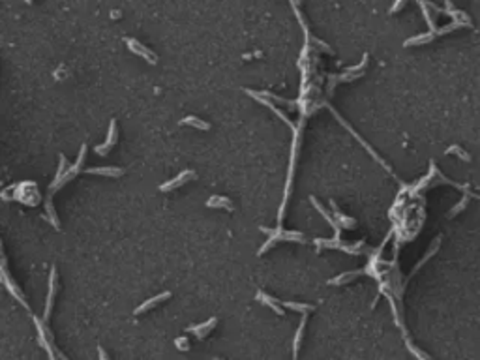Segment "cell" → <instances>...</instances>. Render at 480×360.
Here are the masks:
<instances>
[{"label": "cell", "mask_w": 480, "mask_h": 360, "mask_svg": "<svg viewBox=\"0 0 480 360\" xmlns=\"http://www.w3.org/2000/svg\"><path fill=\"white\" fill-rule=\"evenodd\" d=\"M84 154H86V144H83V146H81L77 161H75V163H73V165L68 169V171H64V175L60 177V180H55V182L51 184V188H49V193L57 192V190H59V188H62V186H64L66 182H70V180L73 179V175H77V173L81 171V165H83V161H84Z\"/></svg>", "instance_id": "obj_1"}, {"label": "cell", "mask_w": 480, "mask_h": 360, "mask_svg": "<svg viewBox=\"0 0 480 360\" xmlns=\"http://www.w3.org/2000/svg\"><path fill=\"white\" fill-rule=\"evenodd\" d=\"M124 41H126V45H128V49H130L132 53L143 57L148 64H158V57L148 47H144L141 41H137V40H133V38H124Z\"/></svg>", "instance_id": "obj_2"}, {"label": "cell", "mask_w": 480, "mask_h": 360, "mask_svg": "<svg viewBox=\"0 0 480 360\" xmlns=\"http://www.w3.org/2000/svg\"><path fill=\"white\" fill-rule=\"evenodd\" d=\"M246 94H250V96H252V98H255L257 101H261V103H263V105H266V107H268V109H274V113H276L278 117H280V119L283 120V122L287 124V126H289V128H291V130H293V132H297V126H295V124H293V122H291V120H289L287 117H285V115H283V113H281V111H280V109H278L276 105H274V103L270 101V98L261 96L259 92H255V90H252V88H246Z\"/></svg>", "instance_id": "obj_3"}, {"label": "cell", "mask_w": 480, "mask_h": 360, "mask_svg": "<svg viewBox=\"0 0 480 360\" xmlns=\"http://www.w3.org/2000/svg\"><path fill=\"white\" fill-rule=\"evenodd\" d=\"M2 280H4V285H6V289H8L10 293H12L15 299L19 300V304H21V306H24V308H28V304H26V300H24L23 293H21V291L17 289V285H15L12 280H10L8 272H6V259H2Z\"/></svg>", "instance_id": "obj_4"}, {"label": "cell", "mask_w": 480, "mask_h": 360, "mask_svg": "<svg viewBox=\"0 0 480 360\" xmlns=\"http://www.w3.org/2000/svg\"><path fill=\"white\" fill-rule=\"evenodd\" d=\"M192 177H195V173L190 171V169H186V171H182V173H180L179 177H175L173 180H169V182H165V184H161V186H160V190H161V192H171V190L179 188V186H182V184H186L188 179H192Z\"/></svg>", "instance_id": "obj_5"}, {"label": "cell", "mask_w": 480, "mask_h": 360, "mask_svg": "<svg viewBox=\"0 0 480 360\" xmlns=\"http://www.w3.org/2000/svg\"><path fill=\"white\" fill-rule=\"evenodd\" d=\"M115 143H117V122H115V120H111V124H109L107 141H105V144H100V146H96V154H100V156H105V154L109 152V148H111Z\"/></svg>", "instance_id": "obj_6"}, {"label": "cell", "mask_w": 480, "mask_h": 360, "mask_svg": "<svg viewBox=\"0 0 480 360\" xmlns=\"http://www.w3.org/2000/svg\"><path fill=\"white\" fill-rule=\"evenodd\" d=\"M218 323V319L216 317H212V319H208V321H204V323H201V324H195V326H188L186 330L188 332H192V334H195L197 338H204L212 328H214V324Z\"/></svg>", "instance_id": "obj_7"}, {"label": "cell", "mask_w": 480, "mask_h": 360, "mask_svg": "<svg viewBox=\"0 0 480 360\" xmlns=\"http://www.w3.org/2000/svg\"><path fill=\"white\" fill-rule=\"evenodd\" d=\"M169 297H171V293H169V291H165V293H160L158 297H152V299H148V300H146V302H144V304H141V306H139V308L135 310V315H139V313H144V312H146V310H150V308H154L156 304H160L161 300L169 299Z\"/></svg>", "instance_id": "obj_8"}, {"label": "cell", "mask_w": 480, "mask_h": 360, "mask_svg": "<svg viewBox=\"0 0 480 360\" xmlns=\"http://www.w3.org/2000/svg\"><path fill=\"white\" fill-rule=\"evenodd\" d=\"M84 173H88V175H103V177H120V175H124V169H120V167H92V169H84Z\"/></svg>", "instance_id": "obj_9"}, {"label": "cell", "mask_w": 480, "mask_h": 360, "mask_svg": "<svg viewBox=\"0 0 480 360\" xmlns=\"http://www.w3.org/2000/svg\"><path fill=\"white\" fill-rule=\"evenodd\" d=\"M55 281H57V272L55 268L51 270V276H49V295H47V304H45V321L49 319V312L53 308V297H55Z\"/></svg>", "instance_id": "obj_10"}, {"label": "cell", "mask_w": 480, "mask_h": 360, "mask_svg": "<svg viewBox=\"0 0 480 360\" xmlns=\"http://www.w3.org/2000/svg\"><path fill=\"white\" fill-rule=\"evenodd\" d=\"M206 206H210V208H227V210H233V203L229 201L227 197H223V195H214V197H210V199L206 201Z\"/></svg>", "instance_id": "obj_11"}, {"label": "cell", "mask_w": 480, "mask_h": 360, "mask_svg": "<svg viewBox=\"0 0 480 360\" xmlns=\"http://www.w3.org/2000/svg\"><path fill=\"white\" fill-rule=\"evenodd\" d=\"M330 206H332V210H334V218H336V221H340V225H343V227H347V229H355L357 221H355L353 218L343 216V214H341V212L338 210V206H336V203H334V201H330Z\"/></svg>", "instance_id": "obj_12"}, {"label": "cell", "mask_w": 480, "mask_h": 360, "mask_svg": "<svg viewBox=\"0 0 480 360\" xmlns=\"http://www.w3.org/2000/svg\"><path fill=\"white\" fill-rule=\"evenodd\" d=\"M257 300H259V302H263L264 306H270V310H274L278 315H283V310H281V308L278 306V300L272 299V297H268L266 293L259 291V293H257Z\"/></svg>", "instance_id": "obj_13"}, {"label": "cell", "mask_w": 480, "mask_h": 360, "mask_svg": "<svg viewBox=\"0 0 480 360\" xmlns=\"http://www.w3.org/2000/svg\"><path fill=\"white\" fill-rule=\"evenodd\" d=\"M180 122H182L184 126H193V128H197V130H208V128H210V124H208V122L201 120L199 117H193V115L186 117V119H182Z\"/></svg>", "instance_id": "obj_14"}, {"label": "cell", "mask_w": 480, "mask_h": 360, "mask_svg": "<svg viewBox=\"0 0 480 360\" xmlns=\"http://www.w3.org/2000/svg\"><path fill=\"white\" fill-rule=\"evenodd\" d=\"M310 201H312V204H313V206H315V208H317V210H319V212H321V214H323V216H324V220H326V221H328V223H330V225H332V227L336 229V235H340V225H336V221H334V220H332V218H330V214H328V212H326V210H324L323 206H321V203H319V201H317V199H315V197H310Z\"/></svg>", "instance_id": "obj_15"}, {"label": "cell", "mask_w": 480, "mask_h": 360, "mask_svg": "<svg viewBox=\"0 0 480 360\" xmlns=\"http://www.w3.org/2000/svg\"><path fill=\"white\" fill-rule=\"evenodd\" d=\"M304 324H306V315L302 313V321H300V326L297 330V336H295V343H293V357L297 359L299 357V347H300V340H302V332H304Z\"/></svg>", "instance_id": "obj_16"}, {"label": "cell", "mask_w": 480, "mask_h": 360, "mask_svg": "<svg viewBox=\"0 0 480 360\" xmlns=\"http://www.w3.org/2000/svg\"><path fill=\"white\" fill-rule=\"evenodd\" d=\"M281 304L289 308V310H295V312H300V313H308L313 310L312 304H297V302H285V300H281Z\"/></svg>", "instance_id": "obj_17"}, {"label": "cell", "mask_w": 480, "mask_h": 360, "mask_svg": "<svg viewBox=\"0 0 480 360\" xmlns=\"http://www.w3.org/2000/svg\"><path fill=\"white\" fill-rule=\"evenodd\" d=\"M259 94L264 98H270V100H274L278 103H285V105H289L291 109H295V105H297V101H291V100H285V98H280V96H276V94H272L270 90H259Z\"/></svg>", "instance_id": "obj_18"}, {"label": "cell", "mask_w": 480, "mask_h": 360, "mask_svg": "<svg viewBox=\"0 0 480 360\" xmlns=\"http://www.w3.org/2000/svg\"><path fill=\"white\" fill-rule=\"evenodd\" d=\"M45 212H47V218L51 220V223L55 225V229H60L59 220H57V214H55V208H53V201H51V193H49L47 201H45Z\"/></svg>", "instance_id": "obj_19"}, {"label": "cell", "mask_w": 480, "mask_h": 360, "mask_svg": "<svg viewBox=\"0 0 480 360\" xmlns=\"http://www.w3.org/2000/svg\"><path fill=\"white\" fill-rule=\"evenodd\" d=\"M359 274H362V270H355V272H347V274H340L338 278L330 280V281H328V285H340V283H343V281H349V280H353V278L359 276Z\"/></svg>", "instance_id": "obj_20"}, {"label": "cell", "mask_w": 480, "mask_h": 360, "mask_svg": "<svg viewBox=\"0 0 480 360\" xmlns=\"http://www.w3.org/2000/svg\"><path fill=\"white\" fill-rule=\"evenodd\" d=\"M428 40H432V34H424V36L411 38V40L405 41V45H415V43H422V41H428Z\"/></svg>", "instance_id": "obj_21"}, {"label": "cell", "mask_w": 480, "mask_h": 360, "mask_svg": "<svg viewBox=\"0 0 480 360\" xmlns=\"http://www.w3.org/2000/svg\"><path fill=\"white\" fill-rule=\"evenodd\" d=\"M64 171H66V158H64V154H60V158H59V171H57V177H55V180H60V177L64 175Z\"/></svg>", "instance_id": "obj_22"}, {"label": "cell", "mask_w": 480, "mask_h": 360, "mask_svg": "<svg viewBox=\"0 0 480 360\" xmlns=\"http://www.w3.org/2000/svg\"><path fill=\"white\" fill-rule=\"evenodd\" d=\"M175 345H177L179 349H182V351L190 349V345H188V340H186V338H177V340H175Z\"/></svg>", "instance_id": "obj_23"}, {"label": "cell", "mask_w": 480, "mask_h": 360, "mask_svg": "<svg viewBox=\"0 0 480 360\" xmlns=\"http://www.w3.org/2000/svg\"><path fill=\"white\" fill-rule=\"evenodd\" d=\"M403 4H405V0H396V4H394V6H392V8H390V12H392V13H394V12H398V10H400V8H401V6H403Z\"/></svg>", "instance_id": "obj_24"}, {"label": "cell", "mask_w": 480, "mask_h": 360, "mask_svg": "<svg viewBox=\"0 0 480 360\" xmlns=\"http://www.w3.org/2000/svg\"><path fill=\"white\" fill-rule=\"evenodd\" d=\"M98 351H100V359H107V353L103 351L101 347H98Z\"/></svg>", "instance_id": "obj_25"}, {"label": "cell", "mask_w": 480, "mask_h": 360, "mask_svg": "<svg viewBox=\"0 0 480 360\" xmlns=\"http://www.w3.org/2000/svg\"><path fill=\"white\" fill-rule=\"evenodd\" d=\"M24 2H28V4H30V0H24Z\"/></svg>", "instance_id": "obj_26"}]
</instances>
